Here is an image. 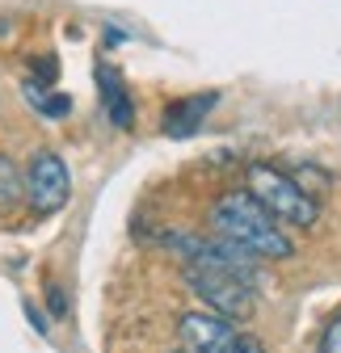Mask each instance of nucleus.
I'll return each mask as SVG.
<instances>
[{"instance_id": "nucleus-1", "label": "nucleus", "mask_w": 341, "mask_h": 353, "mask_svg": "<svg viewBox=\"0 0 341 353\" xmlns=\"http://www.w3.org/2000/svg\"><path fill=\"white\" fill-rule=\"evenodd\" d=\"M206 223H211V236L244 248L257 261H286V256H295L291 232L249 190H228L224 198H215Z\"/></svg>"}, {"instance_id": "nucleus-2", "label": "nucleus", "mask_w": 341, "mask_h": 353, "mask_svg": "<svg viewBox=\"0 0 341 353\" xmlns=\"http://www.w3.org/2000/svg\"><path fill=\"white\" fill-rule=\"evenodd\" d=\"M244 181H249L244 190L257 198L282 228H295V232H312V228H316V219H320V198H312V194L295 181L291 172H282L278 164H266V160L249 164Z\"/></svg>"}, {"instance_id": "nucleus-3", "label": "nucleus", "mask_w": 341, "mask_h": 353, "mask_svg": "<svg viewBox=\"0 0 341 353\" xmlns=\"http://www.w3.org/2000/svg\"><path fill=\"white\" fill-rule=\"evenodd\" d=\"M72 198V176H68V164L51 152V148H38L26 164V202L34 214H55L64 210Z\"/></svg>"}, {"instance_id": "nucleus-4", "label": "nucleus", "mask_w": 341, "mask_h": 353, "mask_svg": "<svg viewBox=\"0 0 341 353\" xmlns=\"http://www.w3.org/2000/svg\"><path fill=\"white\" fill-rule=\"evenodd\" d=\"M232 341H236V320L220 312H186L177 320L182 353H228Z\"/></svg>"}, {"instance_id": "nucleus-5", "label": "nucleus", "mask_w": 341, "mask_h": 353, "mask_svg": "<svg viewBox=\"0 0 341 353\" xmlns=\"http://www.w3.org/2000/svg\"><path fill=\"white\" fill-rule=\"evenodd\" d=\"M220 105V93L215 88H206V93H194V97H177V101H168L164 110V135L168 139H186L194 135V130L206 122V114Z\"/></svg>"}, {"instance_id": "nucleus-6", "label": "nucleus", "mask_w": 341, "mask_h": 353, "mask_svg": "<svg viewBox=\"0 0 341 353\" xmlns=\"http://www.w3.org/2000/svg\"><path fill=\"white\" fill-rule=\"evenodd\" d=\"M97 84H101V105H106L110 122H114L118 130H131V126H135V105H131V93H126L122 76L101 63V68H97Z\"/></svg>"}, {"instance_id": "nucleus-7", "label": "nucleus", "mask_w": 341, "mask_h": 353, "mask_svg": "<svg viewBox=\"0 0 341 353\" xmlns=\"http://www.w3.org/2000/svg\"><path fill=\"white\" fill-rule=\"evenodd\" d=\"M26 202V176L17 172V164L0 152V214H13Z\"/></svg>"}, {"instance_id": "nucleus-8", "label": "nucleus", "mask_w": 341, "mask_h": 353, "mask_svg": "<svg viewBox=\"0 0 341 353\" xmlns=\"http://www.w3.org/2000/svg\"><path fill=\"white\" fill-rule=\"evenodd\" d=\"M26 97H30V105L38 114H47V118H64L72 110V101L64 93H55L51 84H38V80H26Z\"/></svg>"}, {"instance_id": "nucleus-9", "label": "nucleus", "mask_w": 341, "mask_h": 353, "mask_svg": "<svg viewBox=\"0 0 341 353\" xmlns=\"http://www.w3.org/2000/svg\"><path fill=\"white\" fill-rule=\"evenodd\" d=\"M316 353H341V316H333V320L324 324V332H320V345H316Z\"/></svg>"}, {"instance_id": "nucleus-10", "label": "nucleus", "mask_w": 341, "mask_h": 353, "mask_svg": "<svg viewBox=\"0 0 341 353\" xmlns=\"http://www.w3.org/2000/svg\"><path fill=\"white\" fill-rule=\"evenodd\" d=\"M228 353H266V345L257 336H249V332H236V341L228 345Z\"/></svg>"}, {"instance_id": "nucleus-11", "label": "nucleus", "mask_w": 341, "mask_h": 353, "mask_svg": "<svg viewBox=\"0 0 341 353\" xmlns=\"http://www.w3.org/2000/svg\"><path fill=\"white\" fill-rule=\"evenodd\" d=\"M47 299H51V312H55V316H64V312H68V299H64V290H59V286H47Z\"/></svg>"}, {"instance_id": "nucleus-12", "label": "nucleus", "mask_w": 341, "mask_h": 353, "mask_svg": "<svg viewBox=\"0 0 341 353\" xmlns=\"http://www.w3.org/2000/svg\"><path fill=\"white\" fill-rule=\"evenodd\" d=\"M177 353H182V349H177Z\"/></svg>"}]
</instances>
